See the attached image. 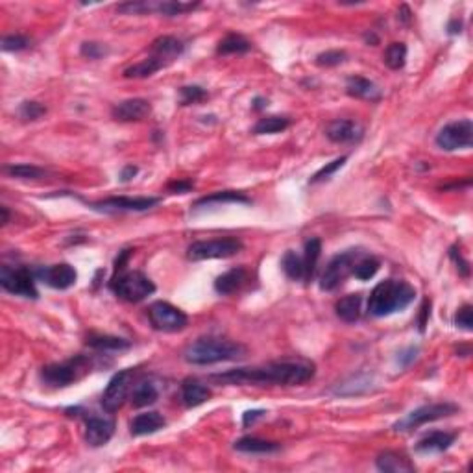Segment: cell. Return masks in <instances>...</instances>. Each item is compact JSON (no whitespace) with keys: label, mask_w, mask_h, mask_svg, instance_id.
Listing matches in <instances>:
<instances>
[{"label":"cell","mask_w":473,"mask_h":473,"mask_svg":"<svg viewBox=\"0 0 473 473\" xmlns=\"http://www.w3.org/2000/svg\"><path fill=\"white\" fill-rule=\"evenodd\" d=\"M315 364L309 361H276L264 366L236 368L216 373L213 381L220 384H278V386H296L315 377Z\"/></svg>","instance_id":"obj_1"},{"label":"cell","mask_w":473,"mask_h":473,"mask_svg":"<svg viewBox=\"0 0 473 473\" xmlns=\"http://www.w3.org/2000/svg\"><path fill=\"white\" fill-rule=\"evenodd\" d=\"M416 298L414 287L403 279H384L372 290L368 300V313L375 318H383L407 309Z\"/></svg>","instance_id":"obj_2"},{"label":"cell","mask_w":473,"mask_h":473,"mask_svg":"<svg viewBox=\"0 0 473 473\" xmlns=\"http://www.w3.org/2000/svg\"><path fill=\"white\" fill-rule=\"evenodd\" d=\"M183 357L190 364L207 366V364L227 363V361L244 359L246 357V347L239 344V342L227 340V338L202 337L185 350Z\"/></svg>","instance_id":"obj_3"},{"label":"cell","mask_w":473,"mask_h":473,"mask_svg":"<svg viewBox=\"0 0 473 473\" xmlns=\"http://www.w3.org/2000/svg\"><path fill=\"white\" fill-rule=\"evenodd\" d=\"M110 287L121 300L130 301V303H139V301L147 300L148 296L156 292V285H153L152 279L142 272H137V270L117 272L110 281Z\"/></svg>","instance_id":"obj_4"},{"label":"cell","mask_w":473,"mask_h":473,"mask_svg":"<svg viewBox=\"0 0 473 473\" xmlns=\"http://www.w3.org/2000/svg\"><path fill=\"white\" fill-rule=\"evenodd\" d=\"M91 372V359L85 355H76L65 363H54L45 366L41 372L43 381L56 389H63L76 383Z\"/></svg>","instance_id":"obj_5"},{"label":"cell","mask_w":473,"mask_h":473,"mask_svg":"<svg viewBox=\"0 0 473 473\" xmlns=\"http://www.w3.org/2000/svg\"><path fill=\"white\" fill-rule=\"evenodd\" d=\"M242 248H244V244L236 236H218V239H211V241L193 242L187 250V257L190 261L226 259L242 252Z\"/></svg>","instance_id":"obj_6"},{"label":"cell","mask_w":473,"mask_h":473,"mask_svg":"<svg viewBox=\"0 0 473 473\" xmlns=\"http://www.w3.org/2000/svg\"><path fill=\"white\" fill-rule=\"evenodd\" d=\"M148 320L156 331L178 333L187 327L189 316L169 301H153L148 307Z\"/></svg>","instance_id":"obj_7"},{"label":"cell","mask_w":473,"mask_h":473,"mask_svg":"<svg viewBox=\"0 0 473 473\" xmlns=\"http://www.w3.org/2000/svg\"><path fill=\"white\" fill-rule=\"evenodd\" d=\"M458 410L455 403L444 401V403H431V405H423L414 409L410 414H407L403 420H400L394 426L396 431H414L418 427L426 426L429 421H437L447 416H453Z\"/></svg>","instance_id":"obj_8"},{"label":"cell","mask_w":473,"mask_h":473,"mask_svg":"<svg viewBox=\"0 0 473 473\" xmlns=\"http://www.w3.org/2000/svg\"><path fill=\"white\" fill-rule=\"evenodd\" d=\"M361 259V252L359 250H346V252L338 253L327 263L326 270L320 278V289L331 292L344 283V279L353 273V266Z\"/></svg>","instance_id":"obj_9"},{"label":"cell","mask_w":473,"mask_h":473,"mask_svg":"<svg viewBox=\"0 0 473 473\" xmlns=\"http://www.w3.org/2000/svg\"><path fill=\"white\" fill-rule=\"evenodd\" d=\"M133 377H135V372L133 368L122 370V372L115 373L113 377L110 379V383L105 386L104 394H102V407H104L105 412H117L119 409H122V405L126 403L128 396L133 389Z\"/></svg>","instance_id":"obj_10"},{"label":"cell","mask_w":473,"mask_h":473,"mask_svg":"<svg viewBox=\"0 0 473 473\" xmlns=\"http://www.w3.org/2000/svg\"><path fill=\"white\" fill-rule=\"evenodd\" d=\"M0 285L10 294L30 298V300H37V296H39L33 273L28 269H22V266L21 269H11V266L4 264L0 269Z\"/></svg>","instance_id":"obj_11"},{"label":"cell","mask_w":473,"mask_h":473,"mask_svg":"<svg viewBox=\"0 0 473 473\" xmlns=\"http://www.w3.org/2000/svg\"><path fill=\"white\" fill-rule=\"evenodd\" d=\"M438 148L446 152H455L463 148H472L473 144V122L470 119L449 122L442 128L437 135Z\"/></svg>","instance_id":"obj_12"},{"label":"cell","mask_w":473,"mask_h":473,"mask_svg":"<svg viewBox=\"0 0 473 473\" xmlns=\"http://www.w3.org/2000/svg\"><path fill=\"white\" fill-rule=\"evenodd\" d=\"M159 198L153 196H113V198H105L91 204L89 207L102 213H139V211H148L159 204Z\"/></svg>","instance_id":"obj_13"},{"label":"cell","mask_w":473,"mask_h":473,"mask_svg":"<svg viewBox=\"0 0 473 473\" xmlns=\"http://www.w3.org/2000/svg\"><path fill=\"white\" fill-rule=\"evenodd\" d=\"M185 45L181 39L174 36H161L158 37L156 41L152 43V47H150V58L156 59L161 67H169L170 63H174L176 59L183 54Z\"/></svg>","instance_id":"obj_14"},{"label":"cell","mask_w":473,"mask_h":473,"mask_svg":"<svg viewBox=\"0 0 473 473\" xmlns=\"http://www.w3.org/2000/svg\"><path fill=\"white\" fill-rule=\"evenodd\" d=\"M364 130L363 126L355 121H347V119H337L327 124L326 137L331 142L337 144H352V142H359L363 139Z\"/></svg>","instance_id":"obj_15"},{"label":"cell","mask_w":473,"mask_h":473,"mask_svg":"<svg viewBox=\"0 0 473 473\" xmlns=\"http://www.w3.org/2000/svg\"><path fill=\"white\" fill-rule=\"evenodd\" d=\"M37 276L43 279V283H47L48 287L56 290L70 289L78 279V273H76L74 266H70L68 263H59L48 266V269H43L37 272Z\"/></svg>","instance_id":"obj_16"},{"label":"cell","mask_w":473,"mask_h":473,"mask_svg":"<svg viewBox=\"0 0 473 473\" xmlns=\"http://www.w3.org/2000/svg\"><path fill=\"white\" fill-rule=\"evenodd\" d=\"M152 113V105L144 98H130L122 100L111 110V117L119 122H141Z\"/></svg>","instance_id":"obj_17"},{"label":"cell","mask_w":473,"mask_h":473,"mask_svg":"<svg viewBox=\"0 0 473 473\" xmlns=\"http://www.w3.org/2000/svg\"><path fill=\"white\" fill-rule=\"evenodd\" d=\"M115 435V421L110 418H100V416H91L85 421V442L91 447L105 446L107 442Z\"/></svg>","instance_id":"obj_18"},{"label":"cell","mask_w":473,"mask_h":473,"mask_svg":"<svg viewBox=\"0 0 473 473\" xmlns=\"http://www.w3.org/2000/svg\"><path fill=\"white\" fill-rule=\"evenodd\" d=\"M457 440V435L455 433H447V431H433L429 435H426L423 438L418 440L416 444V453H420V455H433V453H442L449 449V447L455 444Z\"/></svg>","instance_id":"obj_19"},{"label":"cell","mask_w":473,"mask_h":473,"mask_svg":"<svg viewBox=\"0 0 473 473\" xmlns=\"http://www.w3.org/2000/svg\"><path fill=\"white\" fill-rule=\"evenodd\" d=\"M250 279V273L244 266H236V269L227 270L222 276H218L215 281V290L222 296L235 294L236 290H241L244 285L248 283Z\"/></svg>","instance_id":"obj_20"},{"label":"cell","mask_w":473,"mask_h":473,"mask_svg":"<svg viewBox=\"0 0 473 473\" xmlns=\"http://www.w3.org/2000/svg\"><path fill=\"white\" fill-rule=\"evenodd\" d=\"M181 400H183L185 407H189V409L200 407L205 401L211 400V389L198 379L187 377L181 383Z\"/></svg>","instance_id":"obj_21"},{"label":"cell","mask_w":473,"mask_h":473,"mask_svg":"<svg viewBox=\"0 0 473 473\" xmlns=\"http://www.w3.org/2000/svg\"><path fill=\"white\" fill-rule=\"evenodd\" d=\"M346 93L350 96H353V98H359V100H381V89L373 84L372 80L363 78V76H352V78H347Z\"/></svg>","instance_id":"obj_22"},{"label":"cell","mask_w":473,"mask_h":473,"mask_svg":"<svg viewBox=\"0 0 473 473\" xmlns=\"http://www.w3.org/2000/svg\"><path fill=\"white\" fill-rule=\"evenodd\" d=\"M165 426H167V421H165L163 416L156 410H150V412H142V414H137L133 418L132 423H130V431H132L133 437H144V435L158 433Z\"/></svg>","instance_id":"obj_23"},{"label":"cell","mask_w":473,"mask_h":473,"mask_svg":"<svg viewBox=\"0 0 473 473\" xmlns=\"http://www.w3.org/2000/svg\"><path fill=\"white\" fill-rule=\"evenodd\" d=\"M375 466L381 472L386 473H403V472H414V464L410 463L405 455L396 451H384L375 458Z\"/></svg>","instance_id":"obj_24"},{"label":"cell","mask_w":473,"mask_h":473,"mask_svg":"<svg viewBox=\"0 0 473 473\" xmlns=\"http://www.w3.org/2000/svg\"><path fill=\"white\" fill-rule=\"evenodd\" d=\"M236 451L248 453V455H270V453H276L281 449V444L278 442L263 440V438L257 437H244L241 440L235 442L233 446Z\"/></svg>","instance_id":"obj_25"},{"label":"cell","mask_w":473,"mask_h":473,"mask_svg":"<svg viewBox=\"0 0 473 473\" xmlns=\"http://www.w3.org/2000/svg\"><path fill=\"white\" fill-rule=\"evenodd\" d=\"M373 379L372 375L368 373H357V375H352V377H347L346 381H342L338 383L333 392L337 396H359L364 394V392H368L372 389Z\"/></svg>","instance_id":"obj_26"},{"label":"cell","mask_w":473,"mask_h":473,"mask_svg":"<svg viewBox=\"0 0 473 473\" xmlns=\"http://www.w3.org/2000/svg\"><path fill=\"white\" fill-rule=\"evenodd\" d=\"M361 309H363V296L361 294H347L337 301L335 310L342 322L353 324L361 318Z\"/></svg>","instance_id":"obj_27"},{"label":"cell","mask_w":473,"mask_h":473,"mask_svg":"<svg viewBox=\"0 0 473 473\" xmlns=\"http://www.w3.org/2000/svg\"><path fill=\"white\" fill-rule=\"evenodd\" d=\"M200 2H178V0H165V2H153L150 0V13H159L165 17L183 15L187 11L196 10Z\"/></svg>","instance_id":"obj_28"},{"label":"cell","mask_w":473,"mask_h":473,"mask_svg":"<svg viewBox=\"0 0 473 473\" xmlns=\"http://www.w3.org/2000/svg\"><path fill=\"white\" fill-rule=\"evenodd\" d=\"M159 398L158 386L152 381H139L132 389V405L135 409L153 405Z\"/></svg>","instance_id":"obj_29"},{"label":"cell","mask_w":473,"mask_h":473,"mask_svg":"<svg viewBox=\"0 0 473 473\" xmlns=\"http://www.w3.org/2000/svg\"><path fill=\"white\" fill-rule=\"evenodd\" d=\"M215 204H252V200L246 195L236 193V190H220V193H213V195L196 200L195 209H202V207Z\"/></svg>","instance_id":"obj_30"},{"label":"cell","mask_w":473,"mask_h":473,"mask_svg":"<svg viewBox=\"0 0 473 473\" xmlns=\"http://www.w3.org/2000/svg\"><path fill=\"white\" fill-rule=\"evenodd\" d=\"M85 344L98 352H122L132 347V344L121 337H111V335H91L87 337Z\"/></svg>","instance_id":"obj_31"},{"label":"cell","mask_w":473,"mask_h":473,"mask_svg":"<svg viewBox=\"0 0 473 473\" xmlns=\"http://www.w3.org/2000/svg\"><path fill=\"white\" fill-rule=\"evenodd\" d=\"M252 48V43L248 41L244 36L239 33H227L224 39H220L218 47H216V54L220 56H230V54H246Z\"/></svg>","instance_id":"obj_32"},{"label":"cell","mask_w":473,"mask_h":473,"mask_svg":"<svg viewBox=\"0 0 473 473\" xmlns=\"http://www.w3.org/2000/svg\"><path fill=\"white\" fill-rule=\"evenodd\" d=\"M289 126H290L289 117L270 115L259 119L257 124L253 126V133H255V135H272V133L285 132Z\"/></svg>","instance_id":"obj_33"},{"label":"cell","mask_w":473,"mask_h":473,"mask_svg":"<svg viewBox=\"0 0 473 473\" xmlns=\"http://www.w3.org/2000/svg\"><path fill=\"white\" fill-rule=\"evenodd\" d=\"M322 253V241L318 236H313L305 242V255H303V266H305V279L309 281L313 279V273L316 270L318 259Z\"/></svg>","instance_id":"obj_34"},{"label":"cell","mask_w":473,"mask_h":473,"mask_svg":"<svg viewBox=\"0 0 473 473\" xmlns=\"http://www.w3.org/2000/svg\"><path fill=\"white\" fill-rule=\"evenodd\" d=\"M384 65L392 70H400L407 63V47L405 43H390L383 54Z\"/></svg>","instance_id":"obj_35"},{"label":"cell","mask_w":473,"mask_h":473,"mask_svg":"<svg viewBox=\"0 0 473 473\" xmlns=\"http://www.w3.org/2000/svg\"><path fill=\"white\" fill-rule=\"evenodd\" d=\"M281 266H283V272L287 273V278H290L292 281H301V279H305L303 257H300V255L296 252H292V250L285 252L283 259H281Z\"/></svg>","instance_id":"obj_36"},{"label":"cell","mask_w":473,"mask_h":473,"mask_svg":"<svg viewBox=\"0 0 473 473\" xmlns=\"http://www.w3.org/2000/svg\"><path fill=\"white\" fill-rule=\"evenodd\" d=\"M161 68L163 67H161L156 59H152L150 56H148V58H144L142 61H139V63L124 68V78H128V80L150 78V76H153V74L158 73V70H161Z\"/></svg>","instance_id":"obj_37"},{"label":"cell","mask_w":473,"mask_h":473,"mask_svg":"<svg viewBox=\"0 0 473 473\" xmlns=\"http://www.w3.org/2000/svg\"><path fill=\"white\" fill-rule=\"evenodd\" d=\"M379 266H381V263L375 257L359 259L355 266H353V276L361 279V281H368V279H372L379 272Z\"/></svg>","instance_id":"obj_38"},{"label":"cell","mask_w":473,"mask_h":473,"mask_svg":"<svg viewBox=\"0 0 473 473\" xmlns=\"http://www.w3.org/2000/svg\"><path fill=\"white\" fill-rule=\"evenodd\" d=\"M4 172L10 174L11 178H19V179H37L41 178L45 170L36 167V165H10V167H4Z\"/></svg>","instance_id":"obj_39"},{"label":"cell","mask_w":473,"mask_h":473,"mask_svg":"<svg viewBox=\"0 0 473 473\" xmlns=\"http://www.w3.org/2000/svg\"><path fill=\"white\" fill-rule=\"evenodd\" d=\"M205 98H207V91L200 85H185L179 89V104L181 105L198 104V102H204Z\"/></svg>","instance_id":"obj_40"},{"label":"cell","mask_w":473,"mask_h":473,"mask_svg":"<svg viewBox=\"0 0 473 473\" xmlns=\"http://www.w3.org/2000/svg\"><path fill=\"white\" fill-rule=\"evenodd\" d=\"M19 115L24 121H39L43 115H47V105L36 100L22 102L21 107H19Z\"/></svg>","instance_id":"obj_41"},{"label":"cell","mask_w":473,"mask_h":473,"mask_svg":"<svg viewBox=\"0 0 473 473\" xmlns=\"http://www.w3.org/2000/svg\"><path fill=\"white\" fill-rule=\"evenodd\" d=\"M346 161H347V156H342V158H337L335 161H331V163H327L326 167H322V169L318 170L313 178H310V183H320V181H324V179H329L338 169L344 167Z\"/></svg>","instance_id":"obj_42"},{"label":"cell","mask_w":473,"mask_h":473,"mask_svg":"<svg viewBox=\"0 0 473 473\" xmlns=\"http://www.w3.org/2000/svg\"><path fill=\"white\" fill-rule=\"evenodd\" d=\"M344 61H346L344 50H326L316 56V65H320V67H337Z\"/></svg>","instance_id":"obj_43"},{"label":"cell","mask_w":473,"mask_h":473,"mask_svg":"<svg viewBox=\"0 0 473 473\" xmlns=\"http://www.w3.org/2000/svg\"><path fill=\"white\" fill-rule=\"evenodd\" d=\"M28 47H30V39L27 36H21V33L6 36L2 39V50H6V52H21Z\"/></svg>","instance_id":"obj_44"},{"label":"cell","mask_w":473,"mask_h":473,"mask_svg":"<svg viewBox=\"0 0 473 473\" xmlns=\"http://www.w3.org/2000/svg\"><path fill=\"white\" fill-rule=\"evenodd\" d=\"M82 56L87 59H100L107 54V47H104L102 43L96 41H85L82 43V48H80Z\"/></svg>","instance_id":"obj_45"},{"label":"cell","mask_w":473,"mask_h":473,"mask_svg":"<svg viewBox=\"0 0 473 473\" xmlns=\"http://www.w3.org/2000/svg\"><path fill=\"white\" fill-rule=\"evenodd\" d=\"M455 326L464 329V331H472L473 329V309L472 305L466 303L457 310L455 315Z\"/></svg>","instance_id":"obj_46"},{"label":"cell","mask_w":473,"mask_h":473,"mask_svg":"<svg viewBox=\"0 0 473 473\" xmlns=\"http://www.w3.org/2000/svg\"><path fill=\"white\" fill-rule=\"evenodd\" d=\"M167 189L174 195H185V193H190L195 189V181L193 179H176V181H170L167 185Z\"/></svg>","instance_id":"obj_47"},{"label":"cell","mask_w":473,"mask_h":473,"mask_svg":"<svg viewBox=\"0 0 473 473\" xmlns=\"http://www.w3.org/2000/svg\"><path fill=\"white\" fill-rule=\"evenodd\" d=\"M449 255H451V259L455 261V264H457V270L460 272V276L468 278V276H470V263L463 257V253L458 252L457 248H451V250H449Z\"/></svg>","instance_id":"obj_48"},{"label":"cell","mask_w":473,"mask_h":473,"mask_svg":"<svg viewBox=\"0 0 473 473\" xmlns=\"http://www.w3.org/2000/svg\"><path fill=\"white\" fill-rule=\"evenodd\" d=\"M429 316H431V301L423 300L420 307V318H418V327H420V331H426L427 322H429Z\"/></svg>","instance_id":"obj_49"},{"label":"cell","mask_w":473,"mask_h":473,"mask_svg":"<svg viewBox=\"0 0 473 473\" xmlns=\"http://www.w3.org/2000/svg\"><path fill=\"white\" fill-rule=\"evenodd\" d=\"M416 355H418V347H416V346L407 347V350H403V352L400 353V357H398V363H400L401 366H409V364L416 359Z\"/></svg>","instance_id":"obj_50"},{"label":"cell","mask_w":473,"mask_h":473,"mask_svg":"<svg viewBox=\"0 0 473 473\" xmlns=\"http://www.w3.org/2000/svg\"><path fill=\"white\" fill-rule=\"evenodd\" d=\"M264 416V410H248V412H244V416H242V423L244 426H250V423H255V421L259 420V418H263Z\"/></svg>","instance_id":"obj_51"},{"label":"cell","mask_w":473,"mask_h":473,"mask_svg":"<svg viewBox=\"0 0 473 473\" xmlns=\"http://www.w3.org/2000/svg\"><path fill=\"white\" fill-rule=\"evenodd\" d=\"M137 172H139L137 167H133V165H126L121 172V181H130L132 178H135Z\"/></svg>","instance_id":"obj_52"},{"label":"cell","mask_w":473,"mask_h":473,"mask_svg":"<svg viewBox=\"0 0 473 473\" xmlns=\"http://www.w3.org/2000/svg\"><path fill=\"white\" fill-rule=\"evenodd\" d=\"M398 19H400V21L403 22V24H409V22H410V10H409V8H407L405 4H403L400 8V15H398Z\"/></svg>","instance_id":"obj_53"},{"label":"cell","mask_w":473,"mask_h":473,"mask_svg":"<svg viewBox=\"0 0 473 473\" xmlns=\"http://www.w3.org/2000/svg\"><path fill=\"white\" fill-rule=\"evenodd\" d=\"M460 28H463V22L458 21V19H453V21L449 22L447 30H449V33H460Z\"/></svg>","instance_id":"obj_54"},{"label":"cell","mask_w":473,"mask_h":473,"mask_svg":"<svg viewBox=\"0 0 473 473\" xmlns=\"http://www.w3.org/2000/svg\"><path fill=\"white\" fill-rule=\"evenodd\" d=\"M266 105H269V100H264V98H255V100H253V110L261 111L264 110Z\"/></svg>","instance_id":"obj_55"},{"label":"cell","mask_w":473,"mask_h":473,"mask_svg":"<svg viewBox=\"0 0 473 473\" xmlns=\"http://www.w3.org/2000/svg\"><path fill=\"white\" fill-rule=\"evenodd\" d=\"M0 211H2V226H6V224H8V220H10V211H8V207H6V205H2V207H0Z\"/></svg>","instance_id":"obj_56"}]
</instances>
